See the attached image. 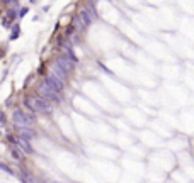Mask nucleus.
Returning a JSON list of instances; mask_svg holds the SVG:
<instances>
[{
  "label": "nucleus",
  "mask_w": 194,
  "mask_h": 183,
  "mask_svg": "<svg viewBox=\"0 0 194 183\" xmlns=\"http://www.w3.org/2000/svg\"><path fill=\"white\" fill-rule=\"evenodd\" d=\"M39 93H41V98H44V100L55 102V103H62V97H60V93H56L46 81H43L41 83V87H39Z\"/></svg>",
  "instance_id": "1"
},
{
  "label": "nucleus",
  "mask_w": 194,
  "mask_h": 183,
  "mask_svg": "<svg viewBox=\"0 0 194 183\" xmlns=\"http://www.w3.org/2000/svg\"><path fill=\"white\" fill-rule=\"evenodd\" d=\"M12 119H14V122L19 126V127H28V126H31V124H34V117L31 114H24L22 110H14V114H12Z\"/></svg>",
  "instance_id": "2"
},
{
  "label": "nucleus",
  "mask_w": 194,
  "mask_h": 183,
  "mask_svg": "<svg viewBox=\"0 0 194 183\" xmlns=\"http://www.w3.org/2000/svg\"><path fill=\"white\" fill-rule=\"evenodd\" d=\"M29 102H31V105H33V108H34V112H41V114H51V110H53L51 103H49L48 100L41 98V97H38V98H31Z\"/></svg>",
  "instance_id": "3"
},
{
  "label": "nucleus",
  "mask_w": 194,
  "mask_h": 183,
  "mask_svg": "<svg viewBox=\"0 0 194 183\" xmlns=\"http://www.w3.org/2000/svg\"><path fill=\"white\" fill-rule=\"evenodd\" d=\"M55 63L58 65V66H62L63 70L67 71V73H68V71H72V70H73V66H75V61L72 60V58H68V56H60V58L55 61Z\"/></svg>",
  "instance_id": "4"
},
{
  "label": "nucleus",
  "mask_w": 194,
  "mask_h": 183,
  "mask_svg": "<svg viewBox=\"0 0 194 183\" xmlns=\"http://www.w3.org/2000/svg\"><path fill=\"white\" fill-rule=\"evenodd\" d=\"M44 81L48 83L49 87L55 90L56 93H60L63 88H65V85H63V80H60V78H56V76H46L44 78Z\"/></svg>",
  "instance_id": "5"
},
{
  "label": "nucleus",
  "mask_w": 194,
  "mask_h": 183,
  "mask_svg": "<svg viewBox=\"0 0 194 183\" xmlns=\"http://www.w3.org/2000/svg\"><path fill=\"white\" fill-rule=\"evenodd\" d=\"M51 71H53V73H55V76H56V78H60V80H67V78H68V73H67V71H65L62 66H58L56 63H53V65H51Z\"/></svg>",
  "instance_id": "6"
},
{
  "label": "nucleus",
  "mask_w": 194,
  "mask_h": 183,
  "mask_svg": "<svg viewBox=\"0 0 194 183\" xmlns=\"http://www.w3.org/2000/svg\"><path fill=\"white\" fill-rule=\"evenodd\" d=\"M17 146L26 153V154H33L34 153V149H33V146H31V142L26 141V139H22V137H19V141H17Z\"/></svg>",
  "instance_id": "7"
},
{
  "label": "nucleus",
  "mask_w": 194,
  "mask_h": 183,
  "mask_svg": "<svg viewBox=\"0 0 194 183\" xmlns=\"http://www.w3.org/2000/svg\"><path fill=\"white\" fill-rule=\"evenodd\" d=\"M19 134H21V137L26 139V141H31V139L34 137V132H33L29 127H19Z\"/></svg>",
  "instance_id": "8"
},
{
  "label": "nucleus",
  "mask_w": 194,
  "mask_h": 183,
  "mask_svg": "<svg viewBox=\"0 0 194 183\" xmlns=\"http://www.w3.org/2000/svg\"><path fill=\"white\" fill-rule=\"evenodd\" d=\"M80 17L83 19V26H90V24H92V20H94V17L89 14V10H87V9H82Z\"/></svg>",
  "instance_id": "9"
},
{
  "label": "nucleus",
  "mask_w": 194,
  "mask_h": 183,
  "mask_svg": "<svg viewBox=\"0 0 194 183\" xmlns=\"http://www.w3.org/2000/svg\"><path fill=\"white\" fill-rule=\"evenodd\" d=\"M26 180H28L29 183H43V182H39V180H36L34 176H31V175H26Z\"/></svg>",
  "instance_id": "10"
},
{
  "label": "nucleus",
  "mask_w": 194,
  "mask_h": 183,
  "mask_svg": "<svg viewBox=\"0 0 194 183\" xmlns=\"http://www.w3.org/2000/svg\"><path fill=\"white\" fill-rule=\"evenodd\" d=\"M15 37H19V27H15V31L12 32V36H10V39H15Z\"/></svg>",
  "instance_id": "11"
},
{
  "label": "nucleus",
  "mask_w": 194,
  "mask_h": 183,
  "mask_svg": "<svg viewBox=\"0 0 194 183\" xmlns=\"http://www.w3.org/2000/svg\"><path fill=\"white\" fill-rule=\"evenodd\" d=\"M12 158H14V159H21V156H19V153H17L15 149H12Z\"/></svg>",
  "instance_id": "12"
},
{
  "label": "nucleus",
  "mask_w": 194,
  "mask_h": 183,
  "mask_svg": "<svg viewBox=\"0 0 194 183\" xmlns=\"http://www.w3.org/2000/svg\"><path fill=\"white\" fill-rule=\"evenodd\" d=\"M0 168L4 169V171H7L9 175H12V171H10V169H9V168H7V166H5V164H0Z\"/></svg>",
  "instance_id": "13"
},
{
  "label": "nucleus",
  "mask_w": 194,
  "mask_h": 183,
  "mask_svg": "<svg viewBox=\"0 0 194 183\" xmlns=\"http://www.w3.org/2000/svg\"><path fill=\"white\" fill-rule=\"evenodd\" d=\"M26 12H28V9L24 7V9H21V12H19V15H21V17H22V15H26Z\"/></svg>",
  "instance_id": "14"
}]
</instances>
